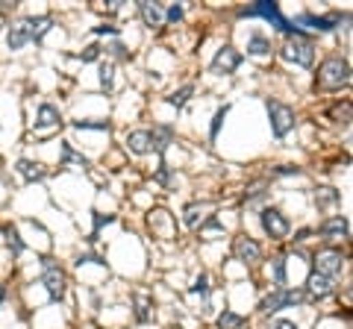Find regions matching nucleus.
Wrapping results in <instances>:
<instances>
[{
    "label": "nucleus",
    "mask_w": 353,
    "mask_h": 329,
    "mask_svg": "<svg viewBox=\"0 0 353 329\" xmlns=\"http://www.w3.org/2000/svg\"><path fill=\"white\" fill-rule=\"evenodd\" d=\"M3 297H6V288H3V285H0V300H3Z\"/></svg>",
    "instance_id": "obj_37"
},
{
    "label": "nucleus",
    "mask_w": 353,
    "mask_h": 329,
    "mask_svg": "<svg viewBox=\"0 0 353 329\" xmlns=\"http://www.w3.org/2000/svg\"><path fill=\"white\" fill-rule=\"evenodd\" d=\"M135 303H139V321H151V297H144V294H139L135 297Z\"/></svg>",
    "instance_id": "obj_23"
},
{
    "label": "nucleus",
    "mask_w": 353,
    "mask_h": 329,
    "mask_svg": "<svg viewBox=\"0 0 353 329\" xmlns=\"http://www.w3.org/2000/svg\"><path fill=\"white\" fill-rule=\"evenodd\" d=\"M339 18H315V15H303L300 24H309L312 29H321V33H327V29H332V24H336Z\"/></svg>",
    "instance_id": "obj_19"
},
{
    "label": "nucleus",
    "mask_w": 353,
    "mask_h": 329,
    "mask_svg": "<svg viewBox=\"0 0 353 329\" xmlns=\"http://www.w3.org/2000/svg\"><path fill=\"white\" fill-rule=\"evenodd\" d=\"M339 271H341V253L339 250H321L315 256V274L332 279Z\"/></svg>",
    "instance_id": "obj_7"
},
{
    "label": "nucleus",
    "mask_w": 353,
    "mask_h": 329,
    "mask_svg": "<svg viewBox=\"0 0 353 329\" xmlns=\"http://www.w3.org/2000/svg\"><path fill=\"white\" fill-rule=\"evenodd\" d=\"M112 79H115L112 65H103V68H101V83H103L106 88H112Z\"/></svg>",
    "instance_id": "obj_29"
},
{
    "label": "nucleus",
    "mask_w": 353,
    "mask_h": 329,
    "mask_svg": "<svg viewBox=\"0 0 353 329\" xmlns=\"http://www.w3.org/2000/svg\"><path fill=\"white\" fill-rule=\"evenodd\" d=\"M171 127H156L153 133H151V147H156V150H165V147H168V142H171Z\"/></svg>",
    "instance_id": "obj_15"
},
{
    "label": "nucleus",
    "mask_w": 353,
    "mask_h": 329,
    "mask_svg": "<svg viewBox=\"0 0 353 329\" xmlns=\"http://www.w3.org/2000/svg\"><path fill=\"white\" fill-rule=\"evenodd\" d=\"M341 200V194L336 192V188H318L315 192V203L318 206H336Z\"/></svg>",
    "instance_id": "obj_20"
},
{
    "label": "nucleus",
    "mask_w": 353,
    "mask_h": 329,
    "mask_svg": "<svg viewBox=\"0 0 353 329\" xmlns=\"http://www.w3.org/2000/svg\"><path fill=\"white\" fill-rule=\"evenodd\" d=\"M306 300V291H291V288H280V291H274L268 294L262 300V312H280V308H286V306H294V303H303Z\"/></svg>",
    "instance_id": "obj_3"
},
{
    "label": "nucleus",
    "mask_w": 353,
    "mask_h": 329,
    "mask_svg": "<svg viewBox=\"0 0 353 329\" xmlns=\"http://www.w3.org/2000/svg\"><path fill=\"white\" fill-rule=\"evenodd\" d=\"M268 115H271V129H274V135H277V138H283L294 127V112L286 103L268 101Z\"/></svg>",
    "instance_id": "obj_4"
},
{
    "label": "nucleus",
    "mask_w": 353,
    "mask_h": 329,
    "mask_svg": "<svg viewBox=\"0 0 353 329\" xmlns=\"http://www.w3.org/2000/svg\"><path fill=\"white\" fill-rule=\"evenodd\" d=\"M332 118H339V121H350V103H345V106H332V112H330Z\"/></svg>",
    "instance_id": "obj_27"
},
{
    "label": "nucleus",
    "mask_w": 353,
    "mask_h": 329,
    "mask_svg": "<svg viewBox=\"0 0 353 329\" xmlns=\"http://www.w3.org/2000/svg\"><path fill=\"white\" fill-rule=\"evenodd\" d=\"M97 53H101V47H97V44H92V47H86V53H83L80 59H83V62H94V59H97Z\"/></svg>",
    "instance_id": "obj_32"
},
{
    "label": "nucleus",
    "mask_w": 353,
    "mask_h": 329,
    "mask_svg": "<svg viewBox=\"0 0 353 329\" xmlns=\"http://www.w3.org/2000/svg\"><path fill=\"white\" fill-rule=\"evenodd\" d=\"M53 124H59V112H56L51 103H44L42 109H38V121H36V127L42 129V127H53Z\"/></svg>",
    "instance_id": "obj_17"
},
{
    "label": "nucleus",
    "mask_w": 353,
    "mask_h": 329,
    "mask_svg": "<svg viewBox=\"0 0 353 329\" xmlns=\"http://www.w3.org/2000/svg\"><path fill=\"white\" fill-rule=\"evenodd\" d=\"M6 42H9V47H12V51H21L27 42H33V38H29V21H18V24H12Z\"/></svg>",
    "instance_id": "obj_11"
},
{
    "label": "nucleus",
    "mask_w": 353,
    "mask_h": 329,
    "mask_svg": "<svg viewBox=\"0 0 353 329\" xmlns=\"http://www.w3.org/2000/svg\"><path fill=\"white\" fill-rule=\"evenodd\" d=\"M321 235L327 238V241H339V238H348V221H345L341 215L327 218V221L321 224Z\"/></svg>",
    "instance_id": "obj_10"
},
{
    "label": "nucleus",
    "mask_w": 353,
    "mask_h": 329,
    "mask_svg": "<svg viewBox=\"0 0 353 329\" xmlns=\"http://www.w3.org/2000/svg\"><path fill=\"white\" fill-rule=\"evenodd\" d=\"M280 53H283V59H289V62L300 65V68H309L312 62H315V44H312L309 38H303V36L289 38V42L283 44Z\"/></svg>",
    "instance_id": "obj_2"
},
{
    "label": "nucleus",
    "mask_w": 353,
    "mask_h": 329,
    "mask_svg": "<svg viewBox=\"0 0 353 329\" xmlns=\"http://www.w3.org/2000/svg\"><path fill=\"white\" fill-rule=\"evenodd\" d=\"M77 127L80 129H109L106 121H77Z\"/></svg>",
    "instance_id": "obj_30"
},
{
    "label": "nucleus",
    "mask_w": 353,
    "mask_h": 329,
    "mask_svg": "<svg viewBox=\"0 0 353 329\" xmlns=\"http://www.w3.org/2000/svg\"><path fill=\"white\" fill-rule=\"evenodd\" d=\"M330 291H332V279L330 276H321V274L309 276V294L312 297H327Z\"/></svg>",
    "instance_id": "obj_12"
},
{
    "label": "nucleus",
    "mask_w": 353,
    "mask_h": 329,
    "mask_svg": "<svg viewBox=\"0 0 353 329\" xmlns=\"http://www.w3.org/2000/svg\"><path fill=\"white\" fill-rule=\"evenodd\" d=\"M241 65V53H235L233 47H221L218 56L212 59V71L215 74H233Z\"/></svg>",
    "instance_id": "obj_8"
},
{
    "label": "nucleus",
    "mask_w": 353,
    "mask_h": 329,
    "mask_svg": "<svg viewBox=\"0 0 353 329\" xmlns=\"http://www.w3.org/2000/svg\"><path fill=\"white\" fill-rule=\"evenodd\" d=\"M142 18H144L147 27H162L165 12H162L159 3H142Z\"/></svg>",
    "instance_id": "obj_14"
},
{
    "label": "nucleus",
    "mask_w": 353,
    "mask_h": 329,
    "mask_svg": "<svg viewBox=\"0 0 353 329\" xmlns=\"http://www.w3.org/2000/svg\"><path fill=\"white\" fill-rule=\"evenodd\" d=\"M189 94H192V85H185V88H180V92H174V94L168 97V103H171V106H183L185 101H189Z\"/></svg>",
    "instance_id": "obj_25"
},
{
    "label": "nucleus",
    "mask_w": 353,
    "mask_h": 329,
    "mask_svg": "<svg viewBox=\"0 0 353 329\" xmlns=\"http://www.w3.org/2000/svg\"><path fill=\"white\" fill-rule=\"evenodd\" d=\"M44 285H47V294H51V300H59V297L65 294V276L62 271L53 265V259H44Z\"/></svg>",
    "instance_id": "obj_6"
},
{
    "label": "nucleus",
    "mask_w": 353,
    "mask_h": 329,
    "mask_svg": "<svg viewBox=\"0 0 353 329\" xmlns=\"http://www.w3.org/2000/svg\"><path fill=\"white\" fill-rule=\"evenodd\" d=\"M262 226L271 238H286L291 229L289 221L283 218V212H277V209H262Z\"/></svg>",
    "instance_id": "obj_5"
},
{
    "label": "nucleus",
    "mask_w": 353,
    "mask_h": 329,
    "mask_svg": "<svg viewBox=\"0 0 353 329\" xmlns=\"http://www.w3.org/2000/svg\"><path fill=\"white\" fill-rule=\"evenodd\" d=\"M109 51H112V56H118V59H127V51H124V44H109Z\"/></svg>",
    "instance_id": "obj_33"
},
{
    "label": "nucleus",
    "mask_w": 353,
    "mask_h": 329,
    "mask_svg": "<svg viewBox=\"0 0 353 329\" xmlns=\"http://www.w3.org/2000/svg\"><path fill=\"white\" fill-rule=\"evenodd\" d=\"M127 144H130L133 153H147V150H151V133H147V129L130 133V135H127Z\"/></svg>",
    "instance_id": "obj_13"
},
{
    "label": "nucleus",
    "mask_w": 353,
    "mask_h": 329,
    "mask_svg": "<svg viewBox=\"0 0 353 329\" xmlns=\"http://www.w3.org/2000/svg\"><path fill=\"white\" fill-rule=\"evenodd\" d=\"M241 324H244V317L235 315V312H224V315L218 317V326H221V329H239Z\"/></svg>",
    "instance_id": "obj_22"
},
{
    "label": "nucleus",
    "mask_w": 353,
    "mask_h": 329,
    "mask_svg": "<svg viewBox=\"0 0 353 329\" xmlns=\"http://www.w3.org/2000/svg\"><path fill=\"white\" fill-rule=\"evenodd\" d=\"M233 253H235V259H239V262H248V265L259 262V256H262L259 244L253 241V238H235V244H233Z\"/></svg>",
    "instance_id": "obj_9"
},
{
    "label": "nucleus",
    "mask_w": 353,
    "mask_h": 329,
    "mask_svg": "<svg viewBox=\"0 0 353 329\" xmlns=\"http://www.w3.org/2000/svg\"><path fill=\"white\" fill-rule=\"evenodd\" d=\"M248 51L253 53V56H265V53H268L271 51V42H268V38H265V36H250L248 38Z\"/></svg>",
    "instance_id": "obj_18"
},
{
    "label": "nucleus",
    "mask_w": 353,
    "mask_h": 329,
    "mask_svg": "<svg viewBox=\"0 0 353 329\" xmlns=\"http://www.w3.org/2000/svg\"><path fill=\"white\" fill-rule=\"evenodd\" d=\"M18 171H21L24 179H29V183H33V179H42V176H44V168H42V165H36V162H21V165H18Z\"/></svg>",
    "instance_id": "obj_21"
},
{
    "label": "nucleus",
    "mask_w": 353,
    "mask_h": 329,
    "mask_svg": "<svg viewBox=\"0 0 353 329\" xmlns=\"http://www.w3.org/2000/svg\"><path fill=\"white\" fill-rule=\"evenodd\" d=\"M227 112H230L227 106H224V109H218V115H215V121H212V138L218 135V129H221V124H224V118H227Z\"/></svg>",
    "instance_id": "obj_28"
},
{
    "label": "nucleus",
    "mask_w": 353,
    "mask_h": 329,
    "mask_svg": "<svg viewBox=\"0 0 353 329\" xmlns=\"http://www.w3.org/2000/svg\"><path fill=\"white\" fill-rule=\"evenodd\" d=\"M29 21V38H33V42H38V38H42L47 29H51V18H27Z\"/></svg>",
    "instance_id": "obj_16"
},
{
    "label": "nucleus",
    "mask_w": 353,
    "mask_h": 329,
    "mask_svg": "<svg viewBox=\"0 0 353 329\" xmlns=\"http://www.w3.org/2000/svg\"><path fill=\"white\" fill-rule=\"evenodd\" d=\"M192 294H200V297H206V294H209V276H206V274H200L198 279H194V285H192Z\"/></svg>",
    "instance_id": "obj_24"
},
{
    "label": "nucleus",
    "mask_w": 353,
    "mask_h": 329,
    "mask_svg": "<svg viewBox=\"0 0 353 329\" xmlns=\"http://www.w3.org/2000/svg\"><path fill=\"white\" fill-rule=\"evenodd\" d=\"M350 83V65L341 56H330L318 71V85L321 88H341Z\"/></svg>",
    "instance_id": "obj_1"
},
{
    "label": "nucleus",
    "mask_w": 353,
    "mask_h": 329,
    "mask_svg": "<svg viewBox=\"0 0 353 329\" xmlns=\"http://www.w3.org/2000/svg\"><path fill=\"white\" fill-rule=\"evenodd\" d=\"M97 33H106V36H115V33H118V29H115V27H106V24H103V27H97Z\"/></svg>",
    "instance_id": "obj_36"
},
{
    "label": "nucleus",
    "mask_w": 353,
    "mask_h": 329,
    "mask_svg": "<svg viewBox=\"0 0 353 329\" xmlns=\"http://www.w3.org/2000/svg\"><path fill=\"white\" fill-rule=\"evenodd\" d=\"M268 329H298V326H294L291 321H274Z\"/></svg>",
    "instance_id": "obj_34"
},
{
    "label": "nucleus",
    "mask_w": 353,
    "mask_h": 329,
    "mask_svg": "<svg viewBox=\"0 0 353 329\" xmlns=\"http://www.w3.org/2000/svg\"><path fill=\"white\" fill-rule=\"evenodd\" d=\"M6 241H9V247H12V253H15V256L21 253V241H18V233H15L12 226H6Z\"/></svg>",
    "instance_id": "obj_26"
},
{
    "label": "nucleus",
    "mask_w": 353,
    "mask_h": 329,
    "mask_svg": "<svg viewBox=\"0 0 353 329\" xmlns=\"http://www.w3.org/2000/svg\"><path fill=\"white\" fill-rule=\"evenodd\" d=\"M180 18H183V9L180 6H171L168 9V21H180Z\"/></svg>",
    "instance_id": "obj_35"
},
{
    "label": "nucleus",
    "mask_w": 353,
    "mask_h": 329,
    "mask_svg": "<svg viewBox=\"0 0 353 329\" xmlns=\"http://www.w3.org/2000/svg\"><path fill=\"white\" fill-rule=\"evenodd\" d=\"M274 279H277V285L286 282V274H283V262H280V259H274Z\"/></svg>",
    "instance_id": "obj_31"
}]
</instances>
